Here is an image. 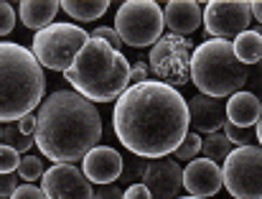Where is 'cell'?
Masks as SVG:
<instances>
[{
	"label": "cell",
	"mask_w": 262,
	"mask_h": 199,
	"mask_svg": "<svg viewBox=\"0 0 262 199\" xmlns=\"http://www.w3.org/2000/svg\"><path fill=\"white\" fill-rule=\"evenodd\" d=\"M112 128L135 156L166 158L188 133V107L178 90L158 79H143L117 97Z\"/></svg>",
	"instance_id": "obj_1"
},
{
	"label": "cell",
	"mask_w": 262,
	"mask_h": 199,
	"mask_svg": "<svg viewBox=\"0 0 262 199\" xmlns=\"http://www.w3.org/2000/svg\"><path fill=\"white\" fill-rule=\"evenodd\" d=\"M102 141V117L94 102L74 90H59L43 99L36 112L33 143L49 161H82Z\"/></svg>",
	"instance_id": "obj_2"
},
{
	"label": "cell",
	"mask_w": 262,
	"mask_h": 199,
	"mask_svg": "<svg viewBox=\"0 0 262 199\" xmlns=\"http://www.w3.org/2000/svg\"><path fill=\"white\" fill-rule=\"evenodd\" d=\"M64 77L74 92L89 102H110L130 87V62L122 51L89 36Z\"/></svg>",
	"instance_id": "obj_3"
},
{
	"label": "cell",
	"mask_w": 262,
	"mask_h": 199,
	"mask_svg": "<svg viewBox=\"0 0 262 199\" xmlns=\"http://www.w3.org/2000/svg\"><path fill=\"white\" fill-rule=\"evenodd\" d=\"M46 77L36 56L13 41H0V120L13 123L38 110Z\"/></svg>",
	"instance_id": "obj_4"
},
{
	"label": "cell",
	"mask_w": 262,
	"mask_h": 199,
	"mask_svg": "<svg viewBox=\"0 0 262 199\" xmlns=\"http://www.w3.org/2000/svg\"><path fill=\"white\" fill-rule=\"evenodd\" d=\"M191 79L201 95L224 99L245 90L250 72L234 56L232 41L209 38V41L199 44L191 54Z\"/></svg>",
	"instance_id": "obj_5"
},
{
	"label": "cell",
	"mask_w": 262,
	"mask_h": 199,
	"mask_svg": "<svg viewBox=\"0 0 262 199\" xmlns=\"http://www.w3.org/2000/svg\"><path fill=\"white\" fill-rule=\"evenodd\" d=\"M163 8L156 0H127L115 15V33L133 49L153 46L163 36Z\"/></svg>",
	"instance_id": "obj_6"
},
{
	"label": "cell",
	"mask_w": 262,
	"mask_h": 199,
	"mask_svg": "<svg viewBox=\"0 0 262 199\" xmlns=\"http://www.w3.org/2000/svg\"><path fill=\"white\" fill-rule=\"evenodd\" d=\"M89 33L74 23H51L33 36V56L41 67L54 72H67L82 46L87 44Z\"/></svg>",
	"instance_id": "obj_7"
},
{
	"label": "cell",
	"mask_w": 262,
	"mask_h": 199,
	"mask_svg": "<svg viewBox=\"0 0 262 199\" xmlns=\"http://www.w3.org/2000/svg\"><path fill=\"white\" fill-rule=\"evenodd\" d=\"M260 164V146H239L237 151H229L222 169L224 189L237 199H262Z\"/></svg>",
	"instance_id": "obj_8"
},
{
	"label": "cell",
	"mask_w": 262,
	"mask_h": 199,
	"mask_svg": "<svg viewBox=\"0 0 262 199\" xmlns=\"http://www.w3.org/2000/svg\"><path fill=\"white\" fill-rule=\"evenodd\" d=\"M191 54H193V44L188 38H181L173 33L158 38V44L150 51V67L161 77L158 82L173 90L178 85H186L191 79Z\"/></svg>",
	"instance_id": "obj_9"
},
{
	"label": "cell",
	"mask_w": 262,
	"mask_h": 199,
	"mask_svg": "<svg viewBox=\"0 0 262 199\" xmlns=\"http://www.w3.org/2000/svg\"><path fill=\"white\" fill-rule=\"evenodd\" d=\"M204 28L209 36L229 41L247 31L252 15L247 0H209L204 5Z\"/></svg>",
	"instance_id": "obj_10"
},
{
	"label": "cell",
	"mask_w": 262,
	"mask_h": 199,
	"mask_svg": "<svg viewBox=\"0 0 262 199\" xmlns=\"http://www.w3.org/2000/svg\"><path fill=\"white\" fill-rule=\"evenodd\" d=\"M41 192L46 199H92V182L74 164H54L43 171Z\"/></svg>",
	"instance_id": "obj_11"
},
{
	"label": "cell",
	"mask_w": 262,
	"mask_h": 199,
	"mask_svg": "<svg viewBox=\"0 0 262 199\" xmlns=\"http://www.w3.org/2000/svg\"><path fill=\"white\" fill-rule=\"evenodd\" d=\"M143 184L148 187L150 199H176L183 187V169L171 158H153L145 164Z\"/></svg>",
	"instance_id": "obj_12"
},
{
	"label": "cell",
	"mask_w": 262,
	"mask_h": 199,
	"mask_svg": "<svg viewBox=\"0 0 262 199\" xmlns=\"http://www.w3.org/2000/svg\"><path fill=\"white\" fill-rule=\"evenodd\" d=\"M183 189L188 197L209 199L222 189V169L209 158H191L183 169Z\"/></svg>",
	"instance_id": "obj_13"
},
{
	"label": "cell",
	"mask_w": 262,
	"mask_h": 199,
	"mask_svg": "<svg viewBox=\"0 0 262 199\" xmlns=\"http://www.w3.org/2000/svg\"><path fill=\"white\" fill-rule=\"evenodd\" d=\"M122 156L110 148V146H94L87 156L82 158V174L87 176L89 182L97 184H112L117 182L120 171H122Z\"/></svg>",
	"instance_id": "obj_14"
},
{
	"label": "cell",
	"mask_w": 262,
	"mask_h": 199,
	"mask_svg": "<svg viewBox=\"0 0 262 199\" xmlns=\"http://www.w3.org/2000/svg\"><path fill=\"white\" fill-rule=\"evenodd\" d=\"M186 107H188V125H193L196 130L216 133L227 123L224 99H219V97L196 95V97H191L186 102Z\"/></svg>",
	"instance_id": "obj_15"
},
{
	"label": "cell",
	"mask_w": 262,
	"mask_h": 199,
	"mask_svg": "<svg viewBox=\"0 0 262 199\" xmlns=\"http://www.w3.org/2000/svg\"><path fill=\"white\" fill-rule=\"evenodd\" d=\"M163 21L173 36H188L201 26V5L196 0H171L166 3Z\"/></svg>",
	"instance_id": "obj_16"
},
{
	"label": "cell",
	"mask_w": 262,
	"mask_h": 199,
	"mask_svg": "<svg viewBox=\"0 0 262 199\" xmlns=\"http://www.w3.org/2000/svg\"><path fill=\"white\" fill-rule=\"evenodd\" d=\"M224 112H227V120H229L232 125L250 128V125L260 123L262 107H260V99H257V95L239 90V92L229 95V99L224 102Z\"/></svg>",
	"instance_id": "obj_17"
},
{
	"label": "cell",
	"mask_w": 262,
	"mask_h": 199,
	"mask_svg": "<svg viewBox=\"0 0 262 199\" xmlns=\"http://www.w3.org/2000/svg\"><path fill=\"white\" fill-rule=\"evenodd\" d=\"M59 10H61L59 0H23L18 5L23 26L33 28V31H43L46 26H51Z\"/></svg>",
	"instance_id": "obj_18"
},
{
	"label": "cell",
	"mask_w": 262,
	"mask_h": 199,
	"mask_svg": "<svg viewBox=\"0 0 262 199\" xmlns=\"http://www.w3.org/2000/svg\"><path fill=\"white\" fill-rule=\"evenodd\" d=\"M232 49H234V56H237L245 67L257 64L262 56V33L260 31H245V33H239V36L234 38Z\"/></svg>",
	"instance_id": "obj_19"
},
{
	"label": "cell",
	"mask_w": 262,
	"mask_h": 199,
	"mask_svg": "<svg viewBox=\"0 0 262 199\" xmlns=\"http://www.w3.org/2000/svg\"><path fill=\"white\" fill-rule=\"evenodd\" d=\"M110 3L107 0H64L61 10H67L69 18L74 21H97L107 13Z\"/></svg>",
	"instance_id": "obj_20"
},
{
	"label": "cell",
	"mask_w": 262,
	"mask_h": 199,
	"mask_svg": "<svg viewBox=\"0 0 262 199\" xmlns=\"http://www.w3.org/2000/svg\"><path fill=\"white\" fill-rule=\"evenodd\" d=\"M229 141L222 135V133H209L204 141H201V151H204V158H209V161H214V164H219V161H224L227 156H229Z\"/></svg>",
	"instance_id": "obj_21"
},
{
	"label": "cell",
	"mask_w": 262,
	"mask_h": 199,
	"mask_svg": "<svg viewBox=\"0 0 262 199\" xmlns=\"http://www.w3.org/2000/svg\"><path fill=\"white\" fill-rule=\"evenodd\" d=\"M0 141H3V146H10V148H13V151H18V153H26V151L33 146V138L23 135V133L18 130V125H15V123H8V125L3 128Z\"/></svg>",
	"instance_id": "obj_22"
},
{
	"label": "cell",
	"mask_w": 262,
	"mask_h": 199,
	"mask_svg": "<svg viewBox=\"0 0 262 199\" xmlns=\"http://www.w3.org/2000/svg\"><path fill=\"white\" fill-rule=\"evenodd\" d=\"M145 164L148 161H143L140 156H133V158H127L125 164H122V171H120V182H122V187H130V184H135V182H140L143 179V171H145Z\"/></svg>",
	"instance_id": "obj_23"
},
{
	"label": "cell",
	"mask_w": 262,
	"mask_h": 199,
	"mask_svg": "<svg viewBox=\"0 0 262 199\" xmlns=\"http://www.w3.org/2000/svg\"><path fill=\"white\" fill-rule=\"evenodd\" d=\"M199 151H201V138L196 133H186V138L178 143L173 156H176V161H191V158H196Z\"/></svg>",
	"instance_id": "obj_24"
},
{
	"label": "cell",
	"mask_w": 262,
	"mask_h": 199,
	"mask_svg": "<svg viewBox=\"0 0 262 199\" xmlns=\"http://www.w3.org/2000/svg\"><path fill=\"white\" fill-rule=\"evenodd\" d=\"M15 171L20 174L23 182H36V179H41V174H43V161L36 158V156H26V158H20V164H18Z\"/></svg>",
	"instance_id": "obj_25"
},
{
	"label": "cell",
	"mask_w": 262,
	"mask_h": 199,
	"mask_svg": "<svg viewBox=\"0 0 262 199\" xmlns=\"http://www.w3.org/2000/svg\"><path fill=\"white\" fill-rule=\"evenodd\" d=\"M20 164V153L13 151L10 146H3L0 143V174H13Z\"/></svg>",
	"instance_id": "obj_26"
},
{
	"label": "cell",
	"mask_w": 262,
	"mask_h": 199,
	"mask_svg": "<svg viewBox=\"0 0 262 199\" xmlns=\"http://www.w3.org/2000/svg\"><path fill=\"white\" fill-rule=\"evenodd\" d=\"M224 128V138L229 141V143H237V146H250V130L247 128H239V125H232L229 120L222 125Z\"/></svg>",
	"instance_id": "obj_27"
},
{
	"label": "cell",
	"mask_w": 262,
	"mask_h": 199,
	"mask_svg": "<svg viewBox=\"0 0 262 199\" xmlns=\"http://www.w3.org/2000/svg\"><path fill=\"white\" fill-rule=\"evenodd\" d=\"M15 26V10L8 3H0V36H8Z\"/></svg>",
	"instance_id": "obj_28"
},
{
	"label": "cell",
	"mask_w": 262,
	"mask_h": 199,
	"mask_svg": "<svg viewBox=\"0 0 262 199\" xmlns=\"http://www.w3.org/2000/svg\"><path fill=\"white\" fill-rule=\"evenodd\" d=\"M89 36L102 38V41H104V44H110L115 51H122V41H120V36L115 33V28H104V26H102V28H97V31H94V33H89Z\"/></svg>",
	"instance_id": "obj_29"
},
{
	"label": "cell",
	"mask_w": 262,
	"mask_h": 199,
	"mask_svg": "<svg viewBox=\"0 0 262 199\" xmlns=\"http://www.w3.org/2000/svg\"><path fill=\"white\" fill-rule=\"evenodd\" d=\"M10 199H46V197H43V192H41L38 187H33V184H20V187H15V192L10 194Z\"/></svg>",
	"instance_id": "obj_30"
},
{
	"label": "cell",
	"mask_w": 262,
	"mask_h": 199,
	"mask_svg": "<svg viewBox=\"0 0 262 199\" xmlns=\"http://www.w3.org/2000/svg\"><path fill=\"white\" fill-rule=\"evenodd\" d=\"M92 199H122V189L115 184H99V189L92 194Z\"/></svg>",
	"instance_id": "obj_31"
},
{
	"label": "cell",
	"mask_w": 262,
	"mask_h": 199,
	"mask_svg": "<svg viewBox=\"0 0 262 199\" xmlns=\"http://www.w3.org/2000/svg\"><path fill=\"white\" fill-rule=\"evenodd\" d=\"M148 77V64L140 59V62H135V64H130V85H138V82H143Z\"/></svg>",
	"instance_id": "obj_32"
},
{
	"label": "cell",
	"mask_w": 262,
	"mask_h": 199,
	"mask_svg": "<svg viewBox=\"0 0 262 199\" xmlns=\"http://www.w3.org/2000/svg\"><path fill=\"white\" fill-rule=\"evenodd\" d=\"M18 187V179L13 174H0V199L3 197H10Z\"/></svg>",
	"instance_id": "obj_33"
},
{
	"label": "cell",
	"mask_w": 262,
	"mask_h": 199,
	"mask_svg": "<svg viewBox=\"0 0 262 199\" xmlns=\"http://www.w3.org/2000/svg\"><path fill=\"white\" fill-rule=\"evenodd\" d=\"M122 199H150V192H148L145 184H130L122 192Z\"/></svg>",
	"instance_id": "obj_34"
},
{
	"label": "cell",
	"mask_w": 262,
	"mask_h": 199,
	"mask_svg": "<svg viewBox=\"0 0 262 199\" xmlns=\"http://www.w3.org/2000/svg\"><path fill=\"white\" fill-rule=\"evenodd\" d=\"M15 125H18V130H20L23 135H28V138H31V135H33V130H36V115H33V112H28V115H23Z\"/></svg>",
	"instance_id": "obj_35"
},
{
	"label": "cell",
	"mask_w": 262,
	"mask_h": 199,
	"mask_svg": "<svg viewBox=\"0 0 262 199\" xmlns=\"http://www.w3.org/2000/svg\"><path fill=\"white\" fill-rule=\"evenodd\" d=\"M250 15H252L255 21H262V5L260 3H250Z\"/></svg>",
	"instance_id": "obj_36"
},
{
	"label": "cell",
	"mask_w": 262,
	"mask_h": 199,
	"mask_svg": "<svg viewBox=\"0 0 262 199\" xmlns=\"http://www.w3.org/2000/svg\"><path fill=\"white\" fill-rule=\"evenodd\" d=\"M176 199H178V197H176ZM183 199H199V197H183Z\"/></svg>",
	"instance_id": "obj_37"
},
{
	"label": "cell",
	"mask_w": 262,
	"mask_h": 199,
	"mask_svg": "<svg viewBox=\"0 0 262 199\" xmlns=\"http://www.w3.org/2000/svg\"><path fill=\"white\" fill-rule=\"evenodd\" d=\"M0 133H3V128H0Z\"/></svg>",
	"instance_id": "obj_38"
}]
</instances>
